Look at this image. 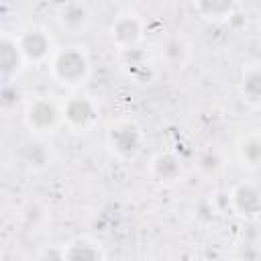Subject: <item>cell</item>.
Returning a JSON list of instances; mask_svg holds the SVG:
<instances>
[{
	"mask_svg": "<svg viewBox=\"0 0 261 261\" xmlns=\"http://www.w3.org/2000/svg\"><path fill=\"white\" fill-rule=\"evenodd\" d=\"M51 73L63 86H80L90 75V59L82 47H65L53 55Z\"/></svg>",
	"mask_w": 261,
	"mask_h": 261,
	"instance_id": "cell-1",
	"label": "cell"
},
{
	"mask_svg": "<svg viewBox=\"0 0 261 261\" xmlns=\"http://www.w3.org/2000/svg\"><path fill=\"white\" fill-rule=\"evenodd\" d=\"M143 128L128 118H120L116 122H112L106 130V143L110 147V151L120 157V159H133L141 153L143 149Z\"/></svg>",
	"mask_w": 261,
	"mask_h": 261,
	"instance_id": "cell-2",
	"label": "cell"
},
{
	"mask_svg": "<svg viewBox=\"0 0 261 261\" xmlns=\"http://www.w3.org/2000/svg\"><path fill=\"white\" fill-rule=\"evenodd\" d=\"M61 114L63 122L77 133H86L98 122V106L90 96H69L61 104Z\"/></svg>",
	"mask_w": 261,
	"mask_h": 261,
	"instance_id": "cell-3",
	"label": "cell"
},
{
	"mask_svg": "<svg viewBox=\"0 0 261 261\" xmlns=\"http://www.w3.org/2000/svg\"><path fill=\"white\" fill-rule=\"evenodd\" d=\"M61 118H63L61 106H57L49 98L33 100L27 108V114H24V120H27L29 128L35 130V133H51L59 124Z\"/></svg>",
	"mask_w": 261,
	"mask_h": 261,
	"instance_id": "cell-4",
	"label": "cell"
},
{
	"mask_svg": "<svg viewBox=\"0 0 261 261\" xmlns=\"http://www.w3.org/2000/svg\"><path fill=\"white\" fill-rule=\"evenodd\" d=\"M110 37H112V43L118 49L137 47L141 37H143V22H141V18L137 14H133V12L120 14L110 24Z\"/></svg>",
	"mask_w": 261,
	"mask_h": 261,
	"instance_id": "cell-5",
	"label": "cell"
},
{
	"mask_svg": "<svg viewBox=\"0 0 261 261\" xmlns=\"http://www.w3.org/2000/svg\"><path fill=\"white\" fill-rule=\"evenodd\" d=\"M18 45L22 49V55L27 61H33V63H39V61H45L51 53V37L39 29V27H31L27 29L20 37H18Z\"/></svg>",
	"mask_w": 261,
	"mask_h": 261,
	"instance_id": "cell-6",
	"label": "cell"
},
{
	"mask_svg": "<svg viewBox=\"0 0 261 261\" xmlns=\"http://www.w3.org/2000/svg\"><path fill=\"white\" fill-rule=\"evenodd\" d=\"M230 204L237 214L245 218H255L261 212V194L251 184H239L230 192Z\"/></svg>",
	"mask_w": 261,
	"mask_h": 261,
	"instance_id": "cell-7",
	"label": "cell"
},
{
	"mask_svg": "<svg viewBox=\"0 0 261 261\" xmlns=\"http://www.w3.org/2000/svg\"><path fill=\"white\" fill-rule=\"evenodd\" d=\"M120 65L135 82H147L153 73L151 61H149L147 53L143 49H139V45L128 47V49H120Z\"/></svg>",
	"mask_w": 261,
	"mask_h": 261,
	"instance_id": "cell-8",
	"label": "cell"
},
{
	"mask_svg": "<svg viewBox=\"0 0 261 261\" xmlns=\"http://www.w3.org/2000/svg\"><path fill=\"white\" fill-rule=\"evenodd\" d=\"M237 157L243 167L259 169L261 167V135L259 133L243 135L237 143Z\"/></svg>",
	"mask_w": 261,
	"mask_h": 261,
	"instance_id": "cell-9",
	"label": "cell"
},
{
	"mask_svg": "<svg viewBox=\"0 0 261 261\" xmlns=\"http://www.w3.org/2000/svg\"><path fill=\"white\" fill-rule=\"evenodd\" d=\"M0 61H2V71L4 75H12V73H18L20 67H22V61L24 55H22V49L18 45V39H12L10 35H4L2 37V45H0Z\"/></svg>",
	"mask_w": 261,
	"mask_h": 261,
	"instance_id": "cell-10",
	"label": "cell"
},
{
	"mask_svg": "<svg viewBox=\"0 0 261 261\" xmlns=\"http://www.w3.org/2000/svg\"><path fill=\"white\" fill-rule=\"evenodd\" d=\"M151 171L159 181L171 184L181 175V163L173 153H159L151 161Z\"/></svg>",
	"mask_w": 261,
	"mask_h": 261,
	"instance_id": "cell-11",
	"label": "cell"
},
{
	"mask_svg": "<svg viewBox=\"0 0 261 261\" xmlns=\"http://www.w3.org/2000/svg\"><path fill=\"white\" fill-rule=\"evenodd\" d=\"M241 96L251 106H261V65H249L241 77Z\"/></svg>",
	"mask_w": 261,
	"mask_h": 261,
	"instance_id": "cell-12",
	"label": "cell"
},
{
	"mask_svg": "<svg viewBox=\"0 0 261 261\" xmlns=\"http://www.w3.org/2000/svg\"><path fill=\"white\" fill-rule=\"evenodd\" d=\"M59 22L69 31H80L90 22V12L82 2H67L59 10Z\"/></svg>",
	"mask_w": 261,
	"mask_h": 261,
	"instance_id": "cell-13",
	"label": "cell"
},
{
	"mask_svg": "<svg viewBox=\"0 0 261 261\" xmlns=\"http://www.w3.org/2000/svg\"><path fill=\"white\" fill-rule=\"evenodd\" d=\"M161 55L171 67H181L190 57V45L181 37H167L161 43Z\"/></svg>",
	"mask_w": 261,
	"mask_h": 261,
	"instance_id": "cell-14",
	"label": "cell"
},
{
	"mask_svg": "<svg viewBox=\"0 0 261 261\" xmlns=\"http://www.w3.org/2000/svg\"><path fill=\"white\" fill-rule=\"evenodd\" d=\"M61 255L65 259H104V251L100 249L98 243L82 237V239H75L67 245V249L61 251Z\"/></svg>",
	"mask_w": 261,
	"mask_h": 261,
	"instance_id": "cell-15",
	"label": "cell"
},
{
	"mask_svg": "<svg viewBox=\"0 0 261 261\" xmlns=\"http://www.w3.org/2000/svg\"><path fill=\"white\" fill-rule=\"evenodd\" d=\"M234 2L237 0H194V6H196V10L204 18H208V20H222V18H226L232 12Z\"/></svg>",
	"mask_w": 261,
	"mask_h": 261,
	"instance_id": "cell-16",
	"label": "cell"
},
{
	"mask_svg": "<svg viewBox=\"0 0 261 261\" xmlns=\"http://www.w3.org/2000/svg\"><path fill=\"white\" fill-rule=\"evenodd\" d=\"M51 155L41 143H27L22 149V161L31 167H45L49 163Z\"/></svg>",
	"mask_w": 261,
	"mask_h": 261,
	"instance_id": "cell-17",
	"label": "cell"
}]
</instances>
